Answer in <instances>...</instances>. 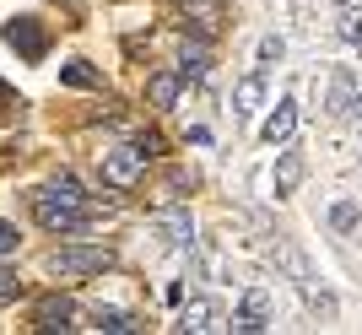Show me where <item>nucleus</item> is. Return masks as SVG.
Wrapping results in <instances>:
<instances>
[{
    "instance_id": "obj_15",
    "label": "nucleus",
    "mask_w": 362,
    "mask_h": 335,
    "mask_svg": "<svg viewBox=\"0 0 362 335\" xmlns=\"http://www.w3.org/2000/svg\"><path fill=\"white\" fill-rule=\"evenodd\" d=\"M351 103H357V87H351V71H335L330 76V114H351Z\"/></svg>"
},
{
    "instance_id": "obj_22",
    "label": "nucleus",
    "mask_w": 362,
    "mask_h": 335,
    "mask_svg": "<svg viewBox=\"0 0 362 335\" xmlns=\"http://www.w3.org/2000/svg\"><path fill=\"white\" fill-rule=\"evenodd\" d=\"M16 244H22V238H16V222H0V259L16 254Z\"/></svg>"
},
{
    "instance_id": "obj_17",
    "label": "nucleus",
    "mask_w": 362,
    "mask_h": 335,
    "mask_svg": "<svg viewBox=\"0 0 362 335\" xmlns=\"http://www.w3.org/2000/svg\"><path fill=\"white\" fill-rule=\"evenodd\" d=\"M49 189H54V195H65V200H76V206H92V195L71 179V173H54V179H49Z\"/></svg>"
},
{
    "instance_id": "obj_24",
    "label": "nucleus",
    "mask_w": 362,
    "mask_h": 335,
    "mask_svg": "<svg viewBox=\"0 0 362 335\" xmlns=\"http://www.w3.org/2000/svg\"><path fill=\"white\" fill-rule=\"evenodd\" d=\"M351 114H357V119H362V92H357V103H351Z\"/></svg>"
},
{
    "instance_id": "obj_6",
    "label": "nucleus",
    "mask_w": 362,
    "mask_h": 335,
    "mask_svg": "<svg viewBox=\"0 0 362 335\" xmlns=\"http://www.w3.org/2000/svg\"><path fill=\"white\" fill-rule=\"evenodd\" d=\"M179 330H189V335H206V330H227V324H222V314H216V303H211V298H195V303H184V314H179Z\"/></svg>"
},
{
    "instance_id": "obj_13",
    "label": "nucleus",
    "mask_w": 362,
    "mask_h": 335,
    "mask_svg": "<svg viewBox=\"0 0 362 335\" xmlns=\"http://www.w3.org/2000/svg\"><path fill=\"white\" fill-rule=\"evenodd\" d=\"M157 222H163V233H168V244H173V249L195 244V222H189V211H163Z\"/></svg>"
},
{
    "instance_id": "obj_10",
    "label": "nucleus",
    "mask_w": 362,
    "mask_h": 335,
    "mask_svg": "<svg viewBox=\"0 0 362 335\" xmlns=\"http://www.w3.org/2000/svg\"><path fill=\"white\" fill-rule=\"evenodd\" d=\"M179 87H184V76H179V71H157V76L146 81L151 108H173V103H179Z\"/></svg>"
},
{
    "instance_id": "obj_8",
    "label": "nucleus",
    "mask_w": 362,
    "mask_h": 335,
    "mask_svg": "<svg viewBox=\"0 0 362 335\" xmlns=\"http://www.w3.org/2000/svg\"><path fill=\"white\" fill-rule=\"evenodd\" d=\"M259 98H265V76H259V71H249V76H243L238 87H233V114H238V119L249 124V119L259 114Z\"/></svg>"
},
{
    "instance_id": "obj_14",
    "label": "nucleus",
    "mask_w": 362,
    "mask_h": 335,
    "mask_svg": "<svg viewBox=\"0 0 362 335\" xmlns=\"http://www.w3.org/2000/svg\"><path fill=\"white\" fill-rule=\"evenodd\" d=\"M206 71H211V49H206V44H184L179 76H184V81H206Z\"/></svg>"
},
{
    "instance_id": "obj_5",
    "label": "nucleus",
    "mask_w": 362,
    "mask_h": 335,
    "mask_svg": "<svg viewBox=\"0 0 362 335\" xmlns=\"http://www.w3.org/2000/svg\"><path fill=\"white\" fill-rule=\"evenodd\" d=\"M227 330H243V335H259V330H271V292H265V287H249Z\"/></svg>"
},
{
    "instance_id": "obj_18",
    "label": "nucleus",
    "mask_w": 362,
    "mask_h": 335,
    "mask_svg": "<svg viewBox=\"0 0 362 335\" xmlns=\"http://www.w3.org/2000/svg\"><path fill=\"white\" fill-rule=\"evenodd\" d=\"M341 38H346L351 49H362V6H346V11H341Z\"/></svg>"
},
{
    "instance_id": "obj_4",
    "label": "nucleus",
    "mask_w": 362,
    "mask_h": 335,
    "mask_svg": "<svg viewBox=\"0 0 362 335\" xmlns=\"http://www.w3.org/2000/svg\"><path fill=\"white\" fill-rule=\"evenodd\" d=\"M6 44H11L28 65H38L49 54V33H44L38 16H11V22H6Z\"/></svg>"
},
{
    "instance_id": "obj_11",
    "label": "nucleus",
    "mask_w": 362,
    "mask_h": 335,
    "mask_svg": "<svg viewBox=\"0 0 362 335\" xmlns=\"http://www.w3.org/2000/svg\"><path fill=\"white\" fill-rule=\"evenodd\" d=\"M92 330H103V335H130V330H141L136 324V314H124V308H92Z\"/></svg>"
},
{
    "instance_id": "obj_2",
    "label": "nucleus",
    "mask_w": 362,
    "mask_h": 335,
    "mask_svg": "<svg viewBox=\"0 0 362 335\" xmlns=\"http://www.w3.org/2000/svg\"><path fill=\"white\" fill-rule=\"evenodd\" d=\"M146 163H151L146 146H141V141H124V146H108V152L98 157V173H103L108 189H136V184L146 179Z\"/></svg>"
},
{
    "instance_id": "obj_25",
    "label": "nucleus",
    "mask_w": 362,
    "mask_h": 335,
    "mask_svg": "<svg viewBox=\"0 0 362 335\" xmlns=\"http://www.w3.org/2000/svg\"><path fill=\"white\" fill-rule=\"evenodd\" d=\"M335 6H341V11H346V6H362V0H335Z\"/></svg>"
},
{
    "instance_id": "obj_19",
    "label": "nucleus",
    "mask_w": 362,
    "mask_h": 335,
    "mask_svg": "<svg viewBox=\"0 0 362 335\" xmlns=\"http://www.w3.org/2000/svg\"><path fill=\"white\" fill-rule=\"evenodd\" d=\"M351 222H357V200H335V206H330V228L346 233Z\"/></svg>"
},
{
    "instance_id": "obj_9",
    "label": "nucleus",
    "mask_w": 362,
    "mask_h": 335,
    "mask_svg": "<svg viewBox=\"0 0 362 335\" xmlns=\"http://www.w3.org/2000/svg\"><path fill=\"white\" fill-rule=\"evenodd\" d=\"M38 330H44V335L76 330V303H71V298H44V303H38Z\"/></svg>"
},
{
    "instance_id": "obj_12",
    "label": "nucleus",
    "mask_w": 362,
    "mask_h": 335,
    "mask_svg": "<svg viewBox=\"0 0 362 335\" xmlns=\"http://www.w3.org/2000/svg\"><path fill=\"white\" fill-rule=\"evenodd\" d=\"M60 81H65V87H81V92H103V71H92L87 60H65Z\"/></svg>"
},
{
    "instance_id": "obj_16",
    "label": "nucleus",
    "mask_w": 362,
    "mask_h": 335,
    "mask_svg": "<svg viewBox=\"0 0 362 335\" xmlns=\"http://www.w3.org/2000/svg\"><path fill=\"white\" fill-rule=\"evenodd\" d=\"M303 184V157L298 152H281V163H276V195H292Z\"/></svg>"
},
{
    "instance_id": "obj_7",
    "label": "nucleus",
    "mask_w": 362,
    "mask_h": 335,
    "mask_svg": "<svg viewBox=\"0 0 362 335\" xmlns=\"http://www.w3.org/2000/svg\"><path fill=\"white\" fill-rule=\"evenodd\" d=\"M292 130H298V98H281V103H276V114L259 124V136L271 141V146H281V141H292Z\"/></svg>"
},
{
    "instance_id": "obj_20",
    "label": "nucleus",
    "mask_w": 362,
    "mask_h": 335,
    "mask_svg": "<svg viewBox=\"0 0 362 335\" xmlns=\"http://www.w3.org/2000/svg\"><path fill=\"white\" fill-rule=\"evenodd\" d=\"M22 298V276L16 271H0V303H16Z\"/></svg>"
},
{
    "instance_id": "obj_3",
    "label": "nucleus",
    "mask_w": 362,
    "mask_h": 335,
    "mask_svg": "<svg viewBox=\"0 0 362 335\" xmlns=\"http://www.w3.org/2000/svg\"><path fill=\"white\" fill-rule=\"evenodd\" d=\"M54 276H103L114 265V249H92V244H65L49 254Z\"/></svg>"
},
{
    "instance_id": "obj_21",
    "label": "nucleus",
    "mask_w": 362,
    "mask_h": 335,
    "mask_svg": "<svg viewBox=\"0 0 362 335\" xmlns=\"http://www.w3.org/2000/svg\"><path fill=\"white\" fill-rule=\"evenodd\" d=\"M281 49H287V44H281L276 33H265V38H259V65H276V60H281Z\"/></svg>"
},
{
    "instance_id": "obj_23",
    "label": "nucleus",
    "mask_w": 362,
    "mask_h": 335,
    "mask_svg": "<svg viewBox=\"0 0 362 335\" xmlns=\"http://www.w3.org/2000/svg\"><path fill=\"white\" fill-rule=\"evenodd\" d=\"M136 141H141V146H146V152H151V157H163V136H157V130H141V136H136Z\"/></svg>"
},
{
    "instance_id": "obj_1",
    "label": "nucleus",
    "mask_w": 362,
    "mask_h": 335,
    "mask_svg": "<svg viewBox=\"0 0 362 335\" xmlns=\"http://www.w3.org/2000/svg\"><path fill=\"white\" fill-rule=\"evenodd\" d=\"M33 222L44 233H60V238H71V233H87L92 228V206H76V200H65V195H54V189H38L33 195Z\"/></svg>"
}]
</instances>
